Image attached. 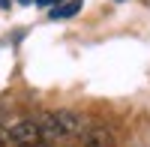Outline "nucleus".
<instances>
[{
    "label": "nucleus",
    "instance_id": "nucleus-1",
    "mask_svg": "<svg viewBox=\"0 0 150 147\" xmlns=\"http://www.w3.org/2000/svg\"><path fill=\"white\" fill-rule=\"evenodd\" d=\"M90 129V123L75 114V111H51L39 120V132L45 141H69V138H81Z\"/></svg>",
    "mask_w": 150,
    "mask_h": 147
},
{
    "label": "nucleus",
    "instance_id": "nucleus-2",
    "mask_svg": "<svg viewBox=\"0 0 150 147\" xmlns=\"http://www.w3.org/2000/svg\"><path fill=\"white\" fill-rule=\"evenodd\" d=\"M6 138L15 144V147H30L42 138V132H39V123L36 120H15V123L9 126L6 132Z\"/></svg>",
    "mask_w": 150,
    "mask_h": 147
},
{
    "label": "nucleus",
    "instance_id": "nucleus-3",
    "mask_svg": "<svg viewBox=\"0 0 150 147\" xmlns=\"http://www.w3.org/2000/svg\"><path fill=\"white\" fill-rule=\"evenodd\" d=\"M81 138H84V147H111V132L108 129H87Z\"/></svg>",
    "mask_w": 150,
    "mask_h": 147
},
{
    "label": "nucleus",
    "instance_id": "nucleus-4",
    "mask_svg": "<svg viewBox=\"0 0 150 147\" xmlns=\"http://www.w3.org/2000/svg\"><path fill=\"white\" fill-rule=\"evenodd\" d=\"M78 9H81V0H69V3H60L51 9V18L60 21V18H72V15H78Z\"/></svg>",
    "mask_w": 150,
    "mask_h": 147
},
{
    "label": "nucleus",
    "instance_id": "nucleus-5",
    "mask_svg": "<svg viewBox=\"0 0 150 147\" xmlns=\"http://www.w3.org/2000/svg\"><path fill=\"white\" fill-rule=\"evenodd\" d=\"M36 3H39L42 9H54V6H60V3H63V0H36Z\"/></svg>",
    "mask_w": 150,
    "mask_h": 147
},
{
    "label": "nucleus",
    "instance_id": "nucleus-6",
    "mask_svg": "<svg viewBox=\"0 0 150 147\" xmlns=\"http://www.w3.org/2000/svg\"><path fill=\"white\" fill-rule=\"evenodd\" d=\"M18 3H21V6H27V3H33V0H18Z\"/></svg>",
    "mask_w": 150,
    "mask_h": 147
},
{
    "label": "nucleus",
    "instance_id": "nucleus-7",
    "mask_svg": "<svg viewBox=\"0 0 150 147\" xmlns=\"http://www.w3.org/2000/svg\"><path fill=\"white\" fill-rule=\"evenodd\" d=\"M0 6H9V0H0Z\"/></svg>",
    "mask_w": 150,
    "mask_h": 147
}]
</instances>
